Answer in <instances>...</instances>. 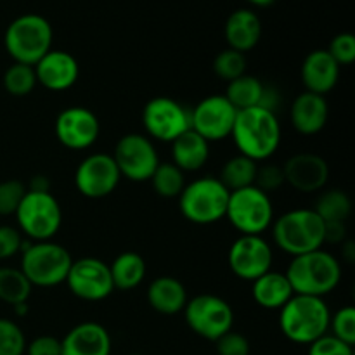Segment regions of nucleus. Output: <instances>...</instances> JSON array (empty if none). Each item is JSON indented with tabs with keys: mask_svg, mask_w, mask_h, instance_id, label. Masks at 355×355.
I'll return each mask as SVG.
<instances>
[{
	"mask_svg": "<svg viewBox=\"0 0 355 355\" xmlns=\"http://www.w3.org/2000/svg\"><path fill=\"white\" fill-rule=\"evenodd\" d=\"M231 137L239 155L257 163L272 158L281 144V123L277 114L266 107H248L236 114Z\"/></svg>",
	"mask_w": 355,
	"mask_h": 355,
	"instance_id": "1",
	"label": "nucleus"
},
{
	"mask_svg": "<svg viewBox=\"0 0 355 355\" xmlns=\"http://www.w3.org/2000/svg\"><path fill=\"white\" fill-rule=\"evenodd\" d=\"M286 277L295 295L324 298L338 288L342 281V263L326 250L291 257Z\"/></svg>",
	"mask_w": 355,
	"mask_h": 355,
	"instance_id": "2",
	"label": "nucleus"
},
{
	"mask_svg": "<svg viewBox=\"0 0 355 355\" xmlns=\"http://www.w3.org/2000/svg\"><path fill=\"white\" fill-rule=\"evenodd\" d=\"M331 311L324 298L293 295L279 311V329L290 342L311 345L328 335Z\"/></svg>",
	"mask_w": 355,
	"mask_h": 355,
	"instance_id": "3",
	"label": "nucleus"
},
{
	"mask_svg": "<svg viewBox=\"0 0 355 355\" xmlns=\"http://www.w3.org/2000/svg\"><path fill=\"white\" fill-rule=\"evenodd\" d=\"M272 238L281 252L291 257L324 246V222L312 208H295L272 222Z\"/></svg>",
	"mask_w": 355,
	"mask_h": 355,
	"instance_id": "4",
	"label": "nucleus"
},
{
	"mask_svg": "<svg viewBox=\"0 0 355 355\" xmlns=\"http://www.w3.org/2000/svg\"><path fill=\"white\" fill-rule=\"evenodd\" d=\"M54 31L40 14H23L10 21L3 33V47L14 62L35 66L52 49Z\"/></svg>",
	"mask_w": 355,
	"mask_h": 355,
	"instance_id": "5",
	"label": "nucleus"
},
{
	"mask_svg": "<svg viewBox=\"0 0 355 355\" xmlns=\"http://www.w3.org/2000/svg\"><path fill=\"white\" fill-rule=\"evenodd\" d=\"M21 272L28 277L31 286L52 288L66 281L73 259L68 250L59 243L30 241L24 239L21 246Z\"/></svg>",
	"mask_w": 355,
	"mask_h": 355,
	"instance_id": "6",
	"label": "nucleus"
},
{
	"mask_svg": "<svg viewBox=\"0 0 355 355\" xmlns=\"http://www.w3.org/2000/svg\"><path fill=\"white\" fill-rule=\"evenodd\" d=\"M229 194L227 187L217 177H201L186 184L179 196V210L191 224H215L225 218Z\"/></svg>",
	"mask_w": 355,
	"mask_h": 355,
	"instance_id": "7",
	"label": "nucleus"
},
{
	"mask_svg": "<svg viewBox=\"0 0 355 355\" xmlns=\"http://www.w3.org/2000/svg\"><path fill=\"white\" fill-rule=\"evenodd\" d=\"M17 229L30 241H51L62 225V208L52 193L28 191L16 214Z\"/></svg>",
	"mask_w": 355,
	"mask_h": 355,
	"instance_id": "8",
	"label": "nucleus"
},
{
	"mask_svg": "<svg viewBox=\"0 0 355 355\" xmlns=\"http://www.w3.org/2000/svg\"><path fill=\"white\" fill-rule=\"evenodd\" d=\"M225 218L238 232L246 236H260L270 229L274 222V205L270 194L257 186L243 187L229 194Z\"/></svg>",
	"mask_w": 355,
	"mask_h": 355,
	"instance_id": "9",
	"label": "nucleus"
},
{
	"mask_svg": "<svg viewBox=\"0 0 355 355\" xmlns=\"http://www.w3.org/2000/svg\"><path fill=\"white\" fill-rule=\"evenodd\" d=\"M182 312L191 331L208 342H217L222 335L231 331L234 324L231 304L217 295H196L187 300Z\"/></svg>",
	"mask_w": 355,
	"mask_h": 355,
	"instance_id": "10",
	"label": "nucleus"
},
{
	"mask_svg": "<svg viewBox=\"0 0 355 355\" xmlns=\"http://www.w3.org/2000/svg\"><path fill=\"white\" fill-rule=\"evenodd\" d=\"M142 125L149 139L172 144L191 128V110L168 96L153 97L142 110Z\"/></svg>",
	"mask_w": 355,
	"mask_h": 355,
	"instance_id": "11",
	"label": "nucleus"
},
{
	"mask_svg": "<svg viewBox=\"0 0 355 355\" xmlns=\"http://www.w3.org/2000/svg\"><path fill=\"white\" fill-rule=\"evenodd\" d=\"M120 175L132 182H148L159 165V156L151 139L144 134H127L114 146L113 155Z\"/></svg>",
	"mask_w": 355,
	"mask_h": 355,
	"instance_id": "12",
	"label": "nucleus"
},
{
	"mask_svg": "<svg viewBox=\"0 0 355 355\" xmlns=\"http://www.w3.org/2000/svg\"><path fill=\"white\" fill-rule=\"evenodd\" d=\"M64 283L76 298L85 302L106 300L114 291L110 266L96 257L73 260Z\"/></svg>",
	"mask_w": 355,
	"mask_h": 355,
	"instance_id": "13",
	"label": "nucleus"
},
{
	"mask_svg": "<svg viewBox=\"0 0 355 355\" xmlns=\"http://www.w3.org/2000/svg\"><path fill=\"white\" fill-rule=\"evenodd\" d=\"M227 262L229 269L238 279L253 283L272 270V246L262 236L241 234L229 248Z\"/></svg>",
	"mask_w": 355,
	"mask_h": 355,
	"instance_id": "14",
	"label": "nucleus"
},
{
	"mask_svg": "<svg viewBox=\"0 0 355 355\" xmlns=\"http://www.w3.org/2000/svg\"><path fill=\"white\" fill-rule=\"evenodd\" d=\"M238 110L224 94H214L201 99L191 110V128L208 142L224 141L231 137Z\"/></svg>",
	"mask_w": 355,
	"mask_h": 355,
	"instance_id": "15",
	"label": "nucleus"
},
{
	"mask_svg": "<svg viewBox=\"0 0 355 355\" xmlns=\"http://www.w3.org/2000/svg\"><path fill=\"white\" fill-rule=\"evenodd\" d=\"M121 175L113 156L92 153L80 162L75 172V186L82 196L101 200L110 196L120 184Z\"/></svg>",
	"mask_w": 355,
	"mask_h": 355,
	"instance_id": "16",
	"label": "nucleus"
},
{
	"mask_svg": "<svg viewBox=\"0 0 355 355\" xmlns=\"http://www.w3.org/2000/svg\"><path fill=\"white\" fill-rule=\"evenodd\" d=\"M54 132L58 141L71 151H82L96 144L101 125L96 114L83 106L62 110L55 118Z\"/></svg>",
	"mask_w": 355,
	"mask_h": 355,
	"instance_id": "17",
	"label": "nucleus"
},
{
	"mask_svg": "<svg viewBox=\"0 0 355 355\" xmlns=\"http://www.w3.org/2000/svg\"><path fill=\"white\" fill-rule=\"evenodd\" d=\"M284 180L298 193H319L329 179V165L314 153H297L283 165Z\"/></svg>",
	"mask_w": 355,
	"mask_h": 355,
	"instance_id": "18",
	"label": "nucleus"
},
{
	"mask_svg": "<svg viewBox=\"0 0 355 355\" xmlns=\"http://www.w3.org/2000/svg\"><path fill=\"white\" fill-rule=\"evenodd\" d=\"M33 68L37 83L52 92L71 89L80 76V64L75 55L55 49H51Z\"/></svg>",
	"mask_w": 355,
	"mask_h": 355,
	"instance_id": "19",
	"label": "nucleus"
},
{
	"mask_svg": "<svg viewBox=\"0 0 355 355\" xmlns=\"http://www.w3.org/2000/svg\"><path fill=\"white\" fill-rule=\"evenodd\" d=\"M111 336L99 322H80L61 340V355H111Z\"/></svg>",
	"mask_w": 355,
	"mask_h": 355,
	"instance_id": "20",
	"label": "nucleus"
},
{
	"mask_svg": "<svg viewBox=\"0 0 355 355\" xmlns=\"http://www.w3.org/2000/svg\"><path fill=\"white\" fill-rule=\"evenodd\" d=\"M300 76L307 92L326 96L338 83L340 66L326 49H315L302 62Z\"/></svg>",
	"mask_w": 355,
	"mask_h": 355,
	"instance_id": "21",
	"label": "nucleus"
},
{
	"mask_svg": "<svg viewBox=\"0 0 355 355\" xmlns=\"http://www.w3.org/2000/svg\"><path fill=\"white\" fill-rule=\"evenodd\" d=\"M329 118V104L324 96L314 92H302L293 99L290 107V120L295 130L302 135H315L326 127Z\"/></svg>",
	"mask_w": 355,
	"mask_h": 355,
	"instance_id": "22",
	"label": "nucleus"
},
{
	"mask_svg": "<svg viewBox=\"0 0 355 355\" xmlns=\"http://www.w3.org/2000/svg\"><path fill=\"white\" fill-rule=\"evenodd\" d=\"M224 37L229 49L246 54L255 49L262 38V21L252 9L234 10L225 21Z\"/></svg>",
	"mask_w": 355,
	"mask_h": 355,
	"instance_id": "23",
	"label": "nucleus"
},
{
	"mask_svg": "<svg viewBox=\"0 0 355 355\" xmlns=\"http://www.w3.org/2000/svg\"><path fill=\"white\" fill-rule=\"evenodd\" d=\"M146 297L151 309L163 315L179 314L187 304L186 286L172 276H159L153 279Z\"/></svg>",
	"mask_w": 355,
	"mask_h": 355,
	"instance_id": "24",
	"label": "nucleus"
},
{
	"mask_svg": "<svg viewBox=\"0 0 355 355\" xmlns=\"http://www.w3.org/2000/svg\"><path fill=\"white\" fill-rule=\"evenodd\" d=\"M293 295L286 274L277 270H269L252 283L253 302L266 311H281Z\"/></svg>",
	"mask_w": 355,
	"mask_h": 355,
	"instance_id": "25",
	"label": "nucleus"
},
{
	"mask_svg": "<svg viewBox=\"0 0 355 355\" xmlns=\"http://www.w3.org/2000/svg\"><path fill=\"white\" fill-rule=\"evenodd\" d=\"M210 158V142L189 128L172 142V163L184 173L198 172Z\"/></svg>",
	"mask_w": 355,
	"mask_h": 355,
	"instance_id": "26",
	"label": "nucleus"
},
{
	"mask_svg": "<svg viewBox=\"0 0 355 355\" xmlns=\"http://www.w3.org/2000/svg\"><path fill=\"white\" fill-rule=\"evenodd\" d=\"M114 290L130 291L137 288L148 274L146 260L135 252H123L110 266Z\"/></svg>",
	"mask_w": 355,
	"mask_h": 355,
	"instance_id": "27",
	"label": "nucleus"
},
{
	"mask_svg": "<svg viewBox=\"0 0 355 355\" xmlns=\"http://www.w3.org/2000/svg\"><path fill=\"white\" fill-rule=\"evenodd\" d=\"M266 85L253 75H243L227 83L224 96L238 111L262 104Z\"/></svg>",
	"mask_w": 355,
	"mask_h": 355,
	"instance_id": "28",
	"label": "nucleus"
},
{
	"mask_svg": "<svg viewBox=\"0 0 355 355\" xmlns=\"http://www.w3.org/2000/svg\"><path fill=\"white\" fill-rule=\"evenodd\" d=\"M257 168H259V163L253 162V159L246 158L243 155L232 156L222 166L218 180L227 187L229 193L243 189V187L255 186Z\"/></svg>",
	"mask_w": 355,
	"mask_h": 355,
	"instance_id": "29",
	"label": "nucleus"
},
{
	"mask_svg": "<svg viewBox=\"0 0 355 355\" xmlns=\"http://www.w3.org/2000/svg\"><path fill=\"white\" fill-rule=\"evenodd\" d=\"M312 210L322 222H345L352 214V200L342 189L322 191Z\"/></svg>",
	"mask_w": 355,
	"mask_h": 355,
	"instance_id": "30",
	"label": "nucleus"
},
{
	"mask_svg": "<svg viewBox=\"0 0 355 355\" xmlns=\"http://www.w3.org/2000/svg\"><path fill=\"white\" fill-rule=\"evenodd\" d=\"M31 283L16 267H0V302L9 305L24 304L30 298Z\"/></svg>",
	"mask_w": 355,
	"mask_h": 355,
	"instance_id": "31",
	"label": "nucleus"
},
{
	"mask_svg": "<svg viewBox=\"0 0 355 355\" xmlns=\"http://www.w3.org/2000/svg\"><path fill=\"white\" fill-rule=\"evenodd\" d=\"M149 180H151L155 193L158 196L166 198V200L179 198L184 187H186V175L172 162H159V165L156 166L155 173H153Z\"/></svg>",
	"mask_w": 355,
	"mask_h": 355,
	"instance_id": "32",
	"label": "nucleus"
},
{
	"mask_svg": "<svg viewBox=\"0 0 355 355\" xmlns=\"http://www.w3.org/2000/svg\"><path fill=\"white\" fill-rule=\"evenodd\" d=\"M3 89L14 97H24L33 92L37 87V75L35 68L30 64H21V62H12L3 73Z\"/></svg>",
	"mask_w": 355,
	"mask_h": 355,
	"instance_id": "33",
	"label": "nucleus"
},
{
	"mask_svg": "<svg viewBox=\"0 0 355 355\" xmlns=\"http://www.w3.org/2000/svg\"><path fill=\"white\" fill-rule=\"evenodd\" d=\"M246 66H248L246 55L229 47L218 52L217 58L214 59V73L227 83L246 75Z\"/></svg>",
	"mask_w": 355,
	"mask_h": 355,
	"instance_id": "34",
	"label": "nucleus"
},
{
	"mask_svg": "<svg viewBox=\"0 0 355 355\" xmlns=\"http://www.w3.org/2000/svg\"><path fill=\"white\" fill-rule=\"evenodd\" d=\"M26 345L23 329L10 319L0 318V355H24Z\"/></svg>",
	"mask_w": 355,
	"mask_h": 355,
	"instance_id": "35",
	"label": "nucleus"
},
{
	"mask_svg": "<svg viewBox=\"0 0 355 355\" xmlns=\"http://www.w3.org/2000/svg\"><path fill=\"white\" fill-rule=\"evenodd\" d=\"M329 335L342 340L347 345H355V309L352 305L342 307L331 314L329 319Z\"/></svg>",
	"mask_w": 355,
	"mask_h": 355,
	"instance_id": "36",
	"label": "nucleus"
},
{
	"mask_svg": "<svg viewBox=\"0 0 355 355\" xmlns=\"http://www.w3.org/2000/svg\"><path fill=\"white\" fill-rule=\"evenodd\" d=\"M24 194H26V184L21 180L9 179L0 182V217L16 214Z\"/></svg>",
	"mask_w": 355,
	"mask_h": 355,
	"instance_id": "37",
	"label": "nucleus"
},
{
	"mask_svg": "<svg viewBox=\"0 0 355 355\" xmlns=\"http://www.w3.org/2000/svg\"><path fill=\"white\" fill-rule=\"evenodd\" d=\"M338 66H349L355 61V37L352 33H338L326 49Z\"/></svg>",
	"mask_w": 355,
	"mask_h": 355,
	"instance_id": "38",
	"label": "nucleus"
},
{
	"mask_svg": "<svg viewBox=\"0 0 355 355\" xmlns=\"http://www.w3.org/2000/svg\"><path fill=\"white\" fill-rule=\"evenodd\" d=\"M284 182H286V180H284L283 166L274 165V163H266V165L257 168L255 186L259 187V189H262L263 193L270 194L272 191L279 189Z\"/></svg>",
	"mask_w": 355,
	"mask_h": 355,
	"instance_id": "39",
	"label": "nucleus"
},
{
	"mask_svg": "<svg viewBox=\"0 0 355 355\" xmlns=\"http://www.w3.org/2000/svg\"><path fill=\"white\" fill-rule=\"evenodd\" d=\"M218 355H250V342L238 331H227L215 342Z\"/></svg>",
	"mask_w": 355,
	"mask_h": 355,
	"instance_id": "40",
	"label": "nucleus"
},
{
	"mask_svg": "<svg viewBox=\"0 0 355 355\" xmlns=\"http://www.w3.org/2000/svg\"><path fill=\"white\" fill-rule=\"evenodd\" d=\"M309 355H354V347L347 345L328 333L309 345Z\"/></svg>",
	"mask_w": 355,
	"mask_h": 355,
	"instance_id": "41",
	"label": "nucleus"
},
{
	"mask_svg": "<svg viewBox=\"0 0 355 355\" xmlns=\"http://www.w3.org/2000/svg\"><path fill=\"white\" fill-rule=\"evenodd\" d=\"M24 236L12 225H0V260L12 259L21 252Z\"/></svg>",
	"mask_w": 355,
	"mask_h": 355,
	"instance_id": "42",
	"label": "nucleus"
},
{
	"mask_svg": "<svg viewBox=\"0 0 355 355\" xmlns=\"http://www.w3.org/2000/svg\"><path fill=\"white\" fill-rule=\"evenodd\" d=\"M26 355H61V340L51 335H42L26 345Z\"/></svg>",
	"mask_w": 355,
	"mask_h": 355,
	"instance_id": "43",
	"label": "nucleus"
},
{
	"mask_svg": "<svg viewBox=\"0 0 355 355\" xmlns=\"http://www.w3.org/2000/svg\"><path fill=\"white\" fill-rule=\"evenodd\" d=\"M347 241L345 222H324V245H340Z\"/></svg>",
	"mask_w": 355,
	"mask_h": 355,
	"instance_id": "44",
	"label": "nucleus"
},
{
	"mask_svg": "<svg viewBox=\"0 0 355 355\" xmlns=\"http://www.w3.org/2000/svg\"><path fill=\"white\" fill-rule=\"evenodd\" d=\"M28 191H35V193H51V180L45 175H35L30 180V186H26Z\"/></svg>",
	"mask_w": 355,
	"mask_h": 355,
	"instance_id": "45",
	"label": "nucleus"
},
{
	"mask_svg": "<svg viewBox=\"0 0 355 355\" xmlns=\"http://www.w3.org/2000/svg\"><path fill=\"white\" fill-rule=\"evenodd\" d=\"M342 259L345 260L347 263L355 262V243L354 241H343L342 243Z\"/></svg>",
	"mask_w": 355,
	"mask_h": 355,
	"instance_id": "46",
	"label": "nucleus"
},
{
	"mask_svg": "<svg viewBox=\"0 0 355 355\" xmlns=\"http://www.w3.org/2000/svg\"><path fill=\"white\" fill-rule=\"evenodd\" d=\"M14 309V314L19 315V318H23V315L28 314V311H30V307H28V302H24V304H16L12 305Z\"/></svg>",
	"mask_w": 355,
	"mask_h": 355,
	"instance_id": "47",
	"label": "nucleus"
},
{
	"mask_svg": "<svg viewBox=\"0 0 355 355\" xmlns=\"http://www.w3.org/2000/svg\"><path fill=\"white\" fill-rule=\"evenodd\" d=\"M250 3H253V6L257 7H267V6H272L276 0H248Z\"/></svg>",
	"mask_w": 355,
	"mask_h": 355,
	"instance_id": "48",
	"label": "nucleus"
},
{
	"mask_svg": "<svg viewBox=\"0 0 355 355\" xmlns=\"http://www.w3.org/2000/svg\"><path fill=\"white\" fill-rule=\"evenodd\" d=\"M130 355H142V354H130Z\"/></svg>",
	"mask_w": 355,
	"mask_h": 355,
	"instance_id": "49",
	"label": "nucleus"
}]
</instances>
